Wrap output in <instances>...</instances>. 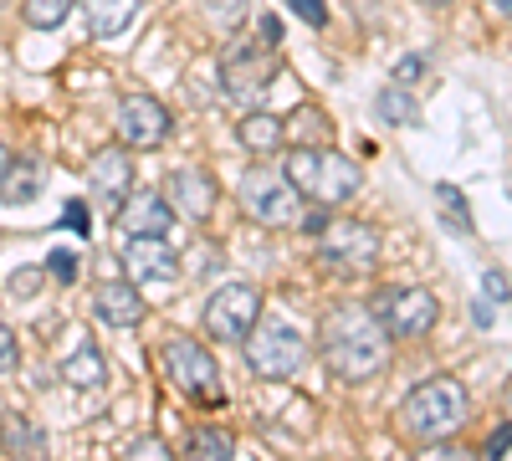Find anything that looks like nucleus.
Masks as SVG:
<instances>
[{
    "label": "nucleus",
    "instance_id": "25",
    "mask_svg": "<svg viewBox=\"0 0 512 461\" xmlns=\"http://www.w3.org/2000/svg\"><path fill=\"white\" fill-rule=\"evenodd\" d=\"M292 134L303 139V144H308V139H313V144H323L333 129H328V118H323L318 108H297V113H292Z\"/></svg>",
    "mask_w": 512,
    "mask_h": 461
},
{
    "label": "nucleus",
    "instance_id": "23",
    "mask_svg": "<svg viewBox=\"0 0 512 461\" xmlns=\"http://www.w3.org/2000/svg\"><path fill=\"white\" fill-rule=\"evenodd\" d=\"M436 200H441V216L451 231H472V211H466V195L456 185H436Z\"/></svg>",
    "mask_w": 512,
    "mask_h": 461
},
{
    "label": "nucleus",
    "instance_id": "6",
    "mask_svg": "<svg viewBox=\"0 0 512 461\" xmlns=\"http://www.w3.org/2000/svg\"><path fill=\"white\" fill-rule=\"evenodd\" d=\"M379 251H384V241L364 221H328L318 231V257L328 267H338V272H374L379 267Z\"/></svg>",
    "mask_w": 512,
    "mask_h": 461
},
{
    "label": "nucleus",
    "instance_id": "2",
    "mask_svg": "<svg viewBox=\"0 0 512 461\" xmlns=\"http://www.w3.org/2000/svg\"><path fill=\"white\" fill-rule=\"evenodd\" d=\"M282 170H287V180L297 185V195H308V200H318V205H344V200L364 185L359 164H354L349 154L328 149V144H297V149L287 154Z\"/></svg>",
    "mask_w": 512,
    "mask_h": 461
},
{
    "label": "nucleus",
    "instance_id": "11",
    "mask_svg": "<svg viewBox=\"0 0 512 461\" xmlns=\"http://www.w3.org/2000/svg\"><path fill=\"white\" fill-rule=\"evenodd\" d=\"M123 272L134 287H149V282H175L180 277V257L164 236H128L123 246Z\"/></svg>",
    "mask_w": 512,
    "mask_h": 461
},
{
    "label": "nucleus",
    "instance_id": "22",
    "mask_svg": "<svg viewBox=\"0 0 512 461\" xmlns=\"http://www.w3.org/2000/svg\"><path fill=\"white\" fill-rule=\"evenodd\" d=\"M236 441L226 431H190L185 436V456H205V461H216V456H231Z\"/></svg>",
    "mask_w": 512,
    "mask_h": 461
},
{
    "label": "nucleus",
    "instance_id": "17",
    "mask_svg": "<svg viewBox=\"0 0 512 461\" xmlns=\"http://www.w3.org/2000/svg\"><path fill=\"white\" fill-rule=\"evenodd\" d=\"M41 185H47V170H41L36 159H11L6 175H0V200L6 205H26L41 195Z\"/></svg>",
    "mask_w": 512,
    "mask_h": 461
},
{
    "label": "nucleus",
    "instance_id": "33",
    "mask_svg": "<svg viewBox=\"0 0 512 461\" xmlns=\"http://www.w3.org/2000/svg\"><path fill=\"white\" fill-rule=\"evenodd\" d=\"M256 41H262V47H277V41H282L277 16H262V21H256Z\"/></svg>",
    "mask_w": 512,
    "mask_h": 461
},
{
    "label": "nucleus",
    "instance_id": "34",
    "mask_svg": "<svg viewBox=\"0 0 512 461\" xmlns=\"http://www.w3.org/2000/svg\"><path fill=\"white\" fill-rule=\"evenodd\" d=\"M507 446H512V421H507V426H497V431L487 436V456H502Z\"/></svg>",
    "mask_w": 512,
    "mask_h": 461
},
{
    "label": "nucleus",
    "instance_id": "41",
    "mask_svg": "<svg viewBox=\"0 0 512 461\" xmlns=\"http://www.w3.org/2000/svg\"><path fill=\"white\" fill-rule=\"evenodd\" d=\"M507 421H512V385H507Z\"/></svg>",
    "mask_w": 512,
    "mask_h": 461
},
{
    "label": "nucleus",
    "instance_id": "37",
    "mask_svg": "<svg viewBox=\"0 0 512 461\" xmlns=\"http://www.w3.org/2000/svg\"><path fill=\"white\" fill-rule=\"evenodd\" d=\"M395 77H400V82H415V77H420V57H405V62L395 67Z\"/></svg>",
    "mask_w": 512,
    "mask_h": 461
},
{
    "label": "nucleus",
    "instance_id": "20",
    "mask_svg": "<svg viewBox=\"0 0 512 461\" xmlns=\"http://www.w3.org/2000/svg\"><path fill=\"white\" fill-rule=\"evenodd\" d=\"M62 380L77 385V390H98V385L108 380V364H103L98 349H77V354L62 364Z\"/></svg>",
    "mask_w": 512,
    "mask_h": 461
},
{
    "label": "nucleus",
    "instance_id": "18",
    "mask_svg": "<svg viewBox=\"0 0 512 461\" xmlns=\"http://www.w3.org/2000/svg\"><path fill=\"white\" fill-rule=\"evenodd\" d=\"M139 6H144V0H88V26H93V36H118V31H128V26H134V16H139Z\"/></svg>",
    "mask_w": 512,
    "mask_h": 461
},
{
    "label": "nucleus",
    "instance_id": "36",
    "mask_svg": "<svg viewBox=\"0 0 512 461\" xmlns=\"http://www.w3.org/2000/svg\"><path fill=\"white\" fill-rule=\"evenodd\" d=\"M297 226H303V231H313V236H318V231L328 226V216H323V211H308V216H297Z\"/></svg>",
    "mask_w": 512,
    "mask_h": 461
},
{
    "label": "nucleus",
    "instance_id": "15",
    "mask_svg": "<svg viewBox=\"0 0 512 461\" xmlns=\"http://www.w3.org/2000/svg\"><path fill=\"white\" fill-rule=\"evenodd\" d=\"M128 185H134V159H128V149H103L93 159V195L103 211H118L128 200Z\"/></svg>",
    "mask_w": 512,
    "mask_h": 461
},
{
    "label": "nucleus",
    "instance_id": "42",
    "mask_svg": "<svg viewBox=\"0 0 512 461\" xmlns=\"http://www.w3.org/2000/svg\"><path fill=\"white\" fill-rule=\"evenodd\" d=\"M425 6H451V0H425Z\"/></svg>",
    "mask_w": 512,
    "mask_h": 461
},
{
    "label": "nucleus",
    "instance_id": "8",
    "mask_svg": "<svg viewBox=\"0 0 512 461\" xmlns=\"http://www.w3.org/2000/svg\"><path fill=\"white\" fill-rule=\"evenodd\" d=\"M164 369H169V380H175L190 400H200V405H226L221 369H216V359L205 354V344H195V339H175V344L164 349Z\"/></svg>",
    "mask_w": 512,
    "mask_h": 461
},
{
    "label": "nucleus",
    "instance_id": "7",
    "mask_svg": "<svg viewBox=\"0 0 512 461\" xmlns=\"http://www.w3.org/2000/svg\"><path fill=\"white\" fill-rule=\"evenodd\" d=\"M256 313H262V298H256L251 282H221L205 303V333L221 344H241L256 328Z\"/></svg>",
    "mask_w": 512,
    "mask_h": 461
},
{
    "label": "nucleus",
    "instance_id": "9",
    "mask_svg": "<svg viewBox=\"0 0 512 461\" xmlns=\"http://www.w3.org/2000/svg\"><path fill=\"white\" fill-rule=\"evenodd\" d=\"M369 313L379 318L384 333H400V339H420V333H431L441 303H436L425 287H390V292H379V298L369 303Z\"/></svg>",
    "mask_w": 512,
    "mask_h": 461
},
{
    "label": "nucleus",
    "instance_id": "4",
    "mask_svg": "<svg viewBox=\"0 0 512 461\" xmlns=\"http://www.w3.org/2000/svg\"><path fill=\"white\" fill-rule=\"evenodd\" d=\"M241 211L256 221V226H297V216H303V195H297V185L287 180V170H272V164H262V170H251L241 180Z\"/></svg>",
    "mask_w": 512,
    "mask_h": 461
},
{
    "label": "nucleus",
    "instance_id": "30",
    "mask_svg": "<svg viewBox=\"0 0 512 461\" xmlns=\"http://www.w3.org/2000/svg\"><path fill=\"white\" fill-rule=\"evenodd\" d=\"M16 359H21V349H16V333L0 323V374H11L16 369Z\"/></svg>",
    "mask_w": 512,
    "mask_h": 461
},
{
    "label": "nucleus",
    "instance_id": "31",
    "mask_svg": "<svg viewBox=\"0 0 512 461\" xmlns=\"http://www.w3.org/2000/svg\"><path fill=\"white\" fill-rule=\"evenodd\" d=\"M287 6L303 16L308 26H323V21H328V6H323V0H287Z\"/></svg>",
    "mask_w": 512,
    "mask_h": 461
},
{
    "label": "nucleus",
    "instance_id": "24",
    "mask_svg": "<svg viewBox=\"0 0 512 461\" xmlns=\"http://www.w3.org/2000/svg\"><path fill=\"white\" fill-rule=\"evenodd\" d=\"M374 108H379V118H390V123H415V98L405 88H384L374 98Z\"/></svg>",
    "mask_w": 512,
    "mask_h": 461
},
{
    "label": "nucleus",
    "instance_id": "35",
    "mask_svg": "<svg viewBox=\"0 0 512 461\" xmlns=\"http://www.w3.org/2000/svg\"><path fill=\"white\" fill-rule=\"evenodd\" d=\"M67 226H72V231H88V205H82V200L67 205Z\"/></svg>",
    "mask_w": 512,
    "mask_h": 461
},
{
    "label": "nucleus",
    "instance_id": "40",
    "mask_svg": "<svg viewBox=\"0 0 512 461\" xmlns=\"http://www.w3.org/2000/svg\"><path fill=\"white\" fill-rule=\"evenodd\" d=\"M6 164H11V149H6V144H0V175H6Z\"/></svg>",
    "mask_w": 512,
    "mask_h": 461
},
{
    "label": "nucleus",
    "instance_id": "27",
    "mask_svg": "<svg viewBox=\"0 0 512 461\" xmlns=\"http://www.w3.org/2000/svg\"><path fill=\"white\" fill-rule=\"evenodd\" d=\"M246 16V0H210V21L216 26H236Z\"/></svg>",
    "mask_w": 512,
    "mask_h": 461
},
{
    "label": "nucleus",
    "instance_id": "5",
    "mask_svg": "<svg viewBox=\"0 0 512 461\" xmlns=\"http://www.w3.org/2000/svg\"><path fill=\"white\" fill-rule=\"evenodd\" d=\"M241 344H246V364H251V374H262V380H292V374L303 369V359H308V344L297 339L287 323L251 328Z\"/></svg>",
    "mask_w": 512,
    "mask_h": 461
},
{
    "label": "nucleus",
    "instance_id": "16",
    "mask_svg": "<svg viewBox=\"0 0 512 461\" xmlns=\"http://www.w3.org/2000/svg\"><path fill=\"white\" fill-rule=\"evenodd\" d=\"M93 313L108 328H134V323H144V298H139L134 282H103L98 298H93Z\"/></svg>",
    "mask_w": 512,
    "mask_h": 461
},
{
    "label": "nucleus",
    "instance_id": "13",
    "mask_svg": "<svg viewBox=\"0 0 512 461\" xmlns=\"http://www.w3.org/2000/svg\"><path fill=\"white\" fill-rule=\"evenodd\" d=\"M272 72H277V47H241L231 62H226V93L231 98H256L272 82Z\"/></svg>",
    "mask_w": 512,
    "mask_h": 461
},
{
    "label": "nucleus",
    "instance_id": "29",
    "mask_svg": "<svg viewBox=\"0 0 512 461\" xmlns=\"http://www.w3.org/2000/svg\"><path fill=\"white\" fill-rule=\"evenodd\" d=\"M47 277H57V282H72V277H77V257H72L67 246L47 257Z\"/></svg>",
    "mask_w": 512,
    "mask_h": 461
},
{
    "label": "nucleus",
    "instance_id": "3",
    "mask_svg": "<svg viewBox=\"0 0 512 461\" xmlns=\"http://www.w3.org/2000/svg\"><path fill=\"white\" fill-rule=\"evenodd\" d=\"M466 415H472V400L456 380H425L410 390V400L400 405V421L410 436L420 441H446L466 426Z\"/></svg>",
    "mask_w": 512,
    "mask_h": 461
},
{
    "label": "nucleus",
    "instance_id": "10",
    "mask_svg": "<svg viewBox=\"0 0 512 461\" xmlns=\"http://www.w3.org/2000/svg\"><path fill=\"white\" fill-rule=\"evenodd\" d=\"M118 134L128 149H159L169 139V108L149 93H128L118 103Z\"/></svg>",
    "mask_w": 512,
    "mask_h": 461
},
{
    "label": "nucleus",
    "instance_id": "32",
    "mask_svg": "<svg viewBox=\"0 0 512 461\" xmlns=\"http://www.w3.org/2000/svg\"><path fill=\"white\" fill-rule=\"evenodd\" d=\"M482 287H487V298H492V303H512V287H507V277H502V272H487V277H482Z\"/></svg>",
    "mask_w": 512,
    "mask_h": 461
},
{
    "label": "nucleus",
    "instance_id": "12",
    "mask_svg": "<svg viewBox=\"0 0 512 461\" xmlns=\"http://www.w3.org/2000/svg\"><path fill=\"white\" fill-rule=\"evenodd\" d=\"M164 200L175 205V216L185 221H205L216 211V180L195 164H180V170H169V185H164Z\"/></svg>",
    "mask_w": 512,
    "mask_h": 461
},
{
    "label": "nucleus",
    "instance_id": "39",
    "mask_svg": "<svg viewBox=\"0 0 512 461\" xmlns=\"http://www.w3.org/2000/svg\"><path fill=\"white\" fill-rule=\"evenodd\" d=\"M134 456H164V441H139Z\"/></svg>",
    "mask_w": 512,
    "mask_h": 461
},
{
    "label": "nucleus",
    "instance_id": "19",
    "mask_svg": "<svg viewBox=\"0 0 512 461\" xmlns=\"http://www.w3.org/2000/svg\"><path fill=\"white\" fill-rule=\"evenodd\" d=\"M282 139H287V123L272 118V113H251V118L241 123V144H246L251 154H272V149H282Z\"/></svg>",
    "mask_w": 512,
    "mask_h": 461
},
{
    "label": "nucleus",
    "instance_id": "28",
    "mask_svg": "<svg viewBox=\"0 0 512 461\" xmlns=\"http://www.w3.org/2000/svg\"><path fill=\"white\" fill-rule=\"evenodd\" d=\"M6 446H31V451H41L47 441H41V431H36V426H26V421H11V426H6Z\"/></svg>",
    "mask_w": 512,
    "mask_h": 461
},
{
    "label": "nucleus",
    "instance_id": "14",
    "mask_svg": "<svg viewBox=\"0 0 512 461\" xmlns=\"http://www.w3.org/2000/svg\"><path fill=\"white\" fill-rule=\"evenodd\" d=\"M118 226L128 236H169V226H175V205H169L164 195H154V190L128 195L118 205Z\"/></svg>",
    "mask_w": 512,
    "mask_h": 461
},
{
    "label": "nucleus",
    "instance_id": "21",
    "mask_svg": "<svg viewBox=\"0 0 512 461\" xmlns=\"http://www.w3.org/2000/svg\"><path fill=\"white\" fill-rule=\"evenodd\" d=\"M72 6H77V0H26L21 16H26L31 31H57V26L72 16Z\"/></svg>",
    "mask_w": 512,
    "mask_h": 461
},
{
    "label": "nucleus",
    "instance_id": "38",
    "mask_svg": "<svg viewBox=\"0 0 512 461\" xmlns=\"http://www.w3.org/2000/svg\"><path fill=\"white\" fill-rule=\"evenodd\" d=\"M487 11H492L497 21H512V0H487Z\"/></svg>",
    "mask_w": 512,
    "mask_h": 461
},
{
    "label": "nucleus",
    "instance_id": "1",
    "mask_svg": "<svg viewBox=\"0 0 512 461\" xmlns=\"http://www.w3.org/2000/svg\"><path fill=\"white\" fill-rule=\"evenodd\" d=\"M323 359L338 380H374L390 359V333L379 328V318L369 308H333L323 318Z\"/></svg>",
    "mask_w": 512,
    "mask_h": 461
},
{
    "label": "nucleus",
    "instance_id": "26",
    "mask_svg": "<svg viewBox=\"0 0 512 461\" xmlns=\"http://www.w3.org/2000/svg\"><path fill=\"white\" fill-rule=\"evenodd\" d=\"M41 282H47V272H41V267H21V272L11 277V298H16V303H31L36 292H41Z\"/></svg>",
    "mask_w": 512,
    "mask_h": 461
}]
</instances>
